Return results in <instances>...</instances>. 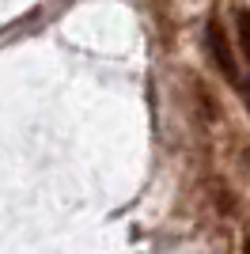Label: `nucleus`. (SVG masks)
I'll return each instance as SVG.
<instances>
[{
	"mask_svg": "<svg viewBox=\"0 0 250 254\" xmlns=\"http://www.w3.org/2000/svg\"><path fill=\"white\" fill-rule=\"evenodd\" d=\"M205 46H208V57L216 61L220 76H224V80H228L231 87H239V91H243L239 61H235V50H231V38H228V31H224V23H220L216 15H208V23H205Z\"/></svg>",
	"mask_w": 250,
	"mask_h": 254,
	"instance_id": "f257e3e1",
	"label": "nucleus"
},
{
	"mask_svg": "<svg viewBox=\"0 0 250 254\" xmlns=\"http://www.w3.org/2000/svg\"><path fill=\"white\" fill-rule=\"evenodd\" d=\"M235 38H239V53L247 57V68H250V11L247 8H235Z\"/></svg>",
	"mask_w": 250,
	"mask_h": 254,
	"instance_id": "f03ea898",
	"label": "nucleus"
},
{
	"mask_svg": "<svg viewBox=\"0 0 250 254\" xmlns=\"http://www.w3.org/2000/svg\"><path fill=\"white\" fill-rule=\"evenodd\" d=\"M243 103H247V110H250V76H247V84H243Z\"/></svg>",
	"mask_w": 250,
	"mask_h": 254,
	"instance_id": "7ed1b4c3",
	"label": "nucleus"
},
{
	"mask_svg": "<svg viewBox=\"0 0 250 254\" xmlns=\"http://www.w3.org/2000/svg\"><path fill=\"white\" fill-rule=\"evenodd\" d=\"M243 254H250V239H243Z\"/></svg>",
	"mask_w": 250,
	"mask_h": 254,
	"instance_id": "20e7f679",
	"label": "nucleus"
}]
</instances>
